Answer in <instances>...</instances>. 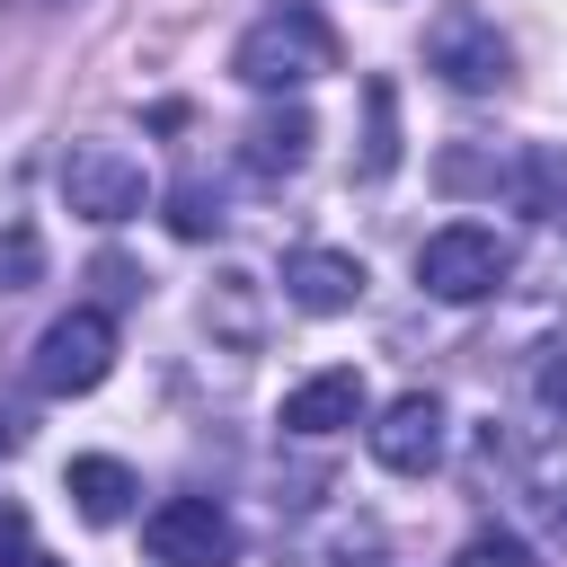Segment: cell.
<instances>
[{
	"mask_svg": "<svg viewBox=\"0 0 567 567\" xmlns=\"http://www.w3.org/2000/svg\"><path fill=\"white\" fill-rule=\"evenodd\" d=\"M319 71H337V35H328L310 9H275V18H257V27L230 44V80H248V89H266V97L310 89Z\"/></svg>",
	"mask_w": 567,
	"mask_h": 567,
	"instance_id": "cell-1",
	"label": "cell"
},
{
	"mask_svg": "<svg viewBox=\"0 0 567 567\" xmlns=\"http://www.w3.org/2000/svg\"><path fill=\"white\" fill-rule=\"evenodd\" d=\"M425 71H434L443 89H461V97H487V89L514 80V44L496 35L487 9L452 0V9H434V27H425Z\"/></svg>",
	"mask_w": 567,
	"mask_h": 567,
	"instance_id": "cell-2",
	"label": "cell"
},
{
	"mask_svg": "<svg viewBox=\"0 0 567 567\" xmlns=\"http://www.w3.org/2000/svg\"><path fill=\"white\" fill-rule=\"evenodd\" d=\"M62 204L80 213V221H97V230H115V221H133L142 204H151V177H142V159L124 151V142H71L62 151Z\"/></svg>",
	"mask_w": 567,
	"mask_h": 567,
	"instance_id": "cell-3",
	"label": "cell"
},
{
	"mask_svg": "<svg viewBox=\"0 0 567 567\" xmlns=\"http://www.w3.org/2000/svg\"><path fill=\"white\" fill-rule=\"evenodd\" d=\"M505 275H514V248L496 230H478V221H452V230H434L416 248V284L434 301H487Z\"/></svg>",
	"mask_w": 567,
	"mask_h": 567,
	"instance_id": "cell-4",
	"label": "cell"
},
{
	"mask_svg": "<svg viewBox=\"0 0 567 567\" xmlns=\"http://www.w3.org/2000/svg\"><path fill=\"white\" fill-rule=\"evenodd\" d=\"M115 372V319L106 310H62L35 337V390L44 399H89Z\"/></svg>",
	"mask_w": 567,
	"mask_h": 567,
	"instance_id": "cell-5",
	"label": "cell"
},
{
	"mask_svg": "<svg viewBox=\"0 0 567 567\" xmlns=\"http://www.w3.org/2000/svg\"><path fill=\"white\" fill-rule=\"evenodd\" d=\"M142 549L159 567H239V523L213 496H168V505H151Z\"/></svg>",
	"mask_w": 567,
	"mask_h": 567,
	"instance_id": "cell-6",
	"label": "cell"
},
{
	"mask_svg": "<svg viewBox=\"0 0 567 567\" xmlns=\"http://www.w3.org/2000/svg\"><path fill=\"white\" fill-rule=\"evenodd\" d=\"M372 461L399 470V478H425L443 461V399L434 390H399L381 416H372Z\"/></svg>",
	"mask_w": 567,
	"mask_h": 567,
	"instance_id": "cell-7",
	"label": "cell"
},
{
	"mask_svg": "<svg viewBox=\"0 0 567 567\" xmlns=\"http://www.w3.org/2000/svg\"><path fill=\"white\" fill-rule=\"evenodd\" d=\"M284 301L310 310V319L354 310L363 301V257H346V248H292L284 257Z\"/></svg>",
	"mask_w": 567,
	"mask_h": 567,
	"instance_id": "cell-8",
	"label": "cell"
},
{
	"mask_svg": "<svg viewBox=\"0 0 567 567\" xmlns=\"http://www.w3.org/2000/svg\"><path fill=\"white\" fill-rule=\"evenodd\" d=\"M310 142H319L310 106H266V115L239 133V159H248V177H257V186H284V177H301V168H310Z\"/></svg>",
	"mask_w": 567,
	"mask_h": 567,
	"instance_id": "cell-9",
	"label": "cell"
},
{
	"mask_svg": "<svg viewBox=\"0 0 567 567\" xmlns=\"http://www.w3.org/2000/svg\"><path fill=\"white\" fill-rule=\"evenodd\" d=\"M354 416H363V372H346V363H337V372H310V381L284 399V434H310V443H319V434H346Z\"/></svg>",
	"mask_w": 567,
	"mask_h": 567,
	"instance_id": "cell-10",
	"label": "cell"
},
{
	"mask_svg": "<svg viewBox=\"0 0 567 567\" xmlns=\"http://www.w3.org/2000/svg\"><path fill=\"white\" fill-rule=\"evenodd\" d=\"M62 487H71V505H80V523H124L133 496H142V478H133L124 461H106V452H80V461L62 470Z\"/></svg>",
	"mask_w": 567,
	"mask_h": 567,
	"instance_id": "cell-11",
	"label": "cell"
},
{
	"mask_svg": "<svg viewBox=\"0 0 567 567\" xmlns=\"http://www.w3.org/2000/svg\"><path fill=\"white\" fill-rule=\"evenodd\" d=\"M505 186H514V204H523L532 221H558V213H567V151H549V142H540V151H523Z\"/></svg>",
	"mask_w": 567,
	"mask_h": 567,
	"instance_id": "cell-12",
	"label": "cell"
},
{
	"mask_svg": "<svg viewBox=\"0 0 567 567\" xmlns=\"http://www.w3.org/2000/svg\"><path fill=\"white\" fill-rule=\"evenodd\" d=\"M363 177H390L399 168V89L390 80H363Z\"/></svg>",
	"mask_w": 567,
	"mask_h": 567,
	"instance_id": "cell-13",
	"label": "cell"
},
{
	"mask_svg": "<svg viewBox=\"0 0 567 567\" xmlns=\"http://www.w3.org/2000/svg\"><path fill=\"white\" fill-rule=\"evenodd\" d=\"M248 292H257L248 275H221V284L204 292V328H221L230 346H248V337H257V310H248Z\"/></svg>",
	"mask_w": 567,
	"mask_h": 567,
	"instance_id": "cell-14",
	"label": "cell"
},
{
	"mask_svg": "<svg viewBox=\"0 0 567 567\" xmlns=\"http://www.w3.org/2000/svg\"><path fill=\"white\" fill-rule=\"evenodd\" d=\"M168 230H177V239H213V230H221V195L186 177V186L168 195Z\"/></svg>",
	"mask_w": 567,
	"mask_h": 567,
	"instance_id": "cell-15",
	"label": "cell"
},
{
	"mask_svg": "<svg viewBox=\"0 0 567 567\" xmlns=\"http://www.w3.org/2000/svg\"><path fill=\"white\" fill-rule=\"evenodd\" d=\"M452 567H532V549H523L514 532H470V540L452 549Z\"/></svg>",
	"mask_w": 567,
	"mask_h": 567,
	"instance_id": "cell-16",
	"label": "cell"
},
{
	"mask_svg": "<svg viewBox=\"0 0 567 567\" xmlns=\"http://www.w3.org/2000/svg\"><path fill=\"white\" fill-rule=\"evenodd\" d=\"M532 390H540V408H549V416H567V346H540V372H532Z\"/></svg>",
	"mask_w": 567,
	"mask_h": 567,
	"instance_id": "cell-17",
	"label": "cell"
},
{
	"mask_svg": "<svg viewBox=\"0 0 567 567\" xmlns=\"http://www.w3.org/2000/svg\"><path fill=\"white\" fill-rule=\"evenodd\" d=\"M18 275H35V239H27V230H18L9 257H0V292H18Z\"/></svg>",
	"mask_w": 567,
	"mask_h": 567,
	"instance_id": "cell-18",
	"label": "cell"
},
{
	"mask_svg": "<svg viewBox=\"0 0 567 567\" xmlns=\"http://www.w3.org/2000/svg\"><path fill=\"white\" fill-rule=\"evenodd\" d=\"M0 567H53V558H44V549H27V540H18V549H9V558H0Z\"/></svg>",
	"mask_w": 567,
	"mask_h": 567,
	"instance_id": "cell-19",
	"label": "cell"
}]
</instances>
